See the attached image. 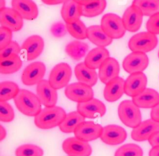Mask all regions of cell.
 Masks as SVG:
<instances>
[{"label": "cell", "instance_id": "obj_1", "mask_svg": "<svg viewBox=\"0 0 159 156\" xmlns=\"http://www.w3.org/2000/svg\"><path fill=\"white\" fill-rule=\"evenodd\" d=\"M66 116L65 111L60 106L45 107L34 117V123L39 129H49L59 126Z\"/></svg>", "mask_w": 159, "mask_h": 156}, {"label": "cell", "instance_id": "obj_2", "mask_svg": "<svg viewBox=\"0 0 159 156\" xmlns=\"http://www.w3.org/2000/svg\"><path fill=\"white\" fill-rule=\"evenodd\" d=\"M14 101L17 109L27 116L35 117L42 110L41 103L37 96L27 89H20Z\"/></svg>", "mask_w": 159, "mask_h": 156}, {"label": "cell", "instance_id": "obj_3", "mask_svg": "<svg viewBox=\"0 0 159 156\" xmlns=\"http://www.w3.org/2000/svg\"><path fill=\"white\" fill-rule=\"evenodd\" d=\"M118 116L122 123L130 128L136 127L142 122L140 108L132 100H124L120 103Z\"/></svg>", "mask_w": 159, "mask_h": 156}, {"label": "cell", "instance_id": "obj_4", "mask_svg": "<svg viewBox=\"0 0 159 156\" xmlns=\"http://www.w3.org/2000/svg\"><path fill=\"white\" fill-rule=\"evenodd\" d=\"M158 44L156 35L148 31L137 33L129 40L128 46L132 52L147 53L153 50Z\"/></svg>", "mask_w": 159, "mask_h": 156}, {"label": "cell", "instance_id": "obj_5", "mask_svg": "<svg viewBox=\"0 0 159 156\" xmlns=\"http://www.w3.org/2000/svg\"><path fill=\"white\" fill-rule=\"evenodd\" d=\"M100 25L105 33L112 39H120L125 34L126 29L122 19L114 13L104 14L101 19Z\"/></svg>", "mask_w": 159, "mask_h": 156}, {"label": "cell", "instance_id": "obj_6", "mask_svg": "<svg viewBox=\"0 0 159 156\" xmlns=\"http://www.w3.org/2000/svg\"><path fill=\"white\" fill-rule=\"evenodd\" d=\"M72 71L71 67L66 63L61 62L57 64L51 70L48 81L56 89L66 86L70 81Z\"/></svg>", "mask_w": 159, "mask_h": 156}, {"label": "cell", "instance_id": "obj_7", "mask_svg": "<svg viewBox=\"0 0 159 156\" xmlns=\"http://www.w3.org/2000/svg\"><path fill=\"white\" fill-rule=\"evenodd\" d=\"M65 94L67 98L78 103L89 101L94 97L91 86L79 81L67 85L65 89Z\"/></svg>", "mask_w": 159, "mask_h": 156}, {"label": "cell", "instance_id": "obj_8", "mask_svg": "<svg viewBox=\"0 0 159 156\" xmlns=\"http://www.w3.org/2000/svg\"><path fill=\"white\" fill-rule=\"evenodd\" d=\"M149 60L145 53L132 52L123 60L124 70L130 73L143 72L148 67Z\"/></svg>", "mask_w": 159, "mask_h": 156}, {"label": "cell", "instance_id": "obj_9", "mask_svg": "<svg viewBox=\"0 0 159 156\" xmlns=\"http://www.w3.org/2000/svg\"><path fill=\"white\" fill-rule=\"evenodd\" d=\"M62 148L68 156H90L92 153L89 144L75 136L66 139L63 142Z\"/></svg>", "mask_w": 159, "mask_h": 156}, {"label": "cell", "instance_id": "obj_10", "mask_svg": "<svg viewBox=\"0 0 159 156\" xmlns=\"http://www.w3.org/2000/svg\"><path fill=\"white\" fill-rule=\"evenodd\" d=\"M46 67L43 62H35L28 65L21 75V80L24 85L32 86L37 85L45 75Z\"/></svg>", "mask_w": 159, "mask_h": 156}, {"label": "cell", "instance_id": "obj_11", "mask_svg": "<svg viewBox=\"0 0 159 156\" xmlns=\"http://www.w3.org/2000/svg\"><path fill=\"white\" fill-rule=\"evenodd\" d=\"M77 111L85 118L94 119L102 117L106 112V108L101 101L93 98L89 101L78 103Z\"/></svg>", "mask_w": 159, "mask_h": 156}, {"label": "cell", "instance_id": "obj_12", "mask_svg": "<svg viewBox=\"0 0 159 156\" xmlns=\"http://www.w3.org/2000/svg\"><path fill=\"white\" fill-rule=\"evenodd\" d=\"M44 45V40L41 36L32 35L29 37L21 46L24 58L27 60H32L37 58L42 53Z\"/></svg>", "mask_w": 159, "mask_h": 156}, {"label": "cell", "instance_id": "obj_13", "mask_svg": "<svg viewBox=\"0 0 159 156\" xmlns=\"http://www.w3.org/2000/svg\"><path fill=\"white\" fill-rule=\"evenodd\" d=\"M103 127L93 121H84L80 124L74 131L78 139L89 142L96 140L101 137Z\"/></svg>", "mask_w": 159, "mask_h": 156}, {"label": "cell", "instance_id": "obj_14", "mask_svg": "<svg viewBox=\"0 0 159 156\" xmlns=\"http://www.w3.org/2000/svg\"><path fill=\"white\" fill-rule=\"evenodd\" d=\"M147 78L143 72L132 73L125 81V93L133 98L147 88Z\"/></svg>", "mask_w": 159, "mask_h": 156}, {"label": "cell", "instance_id": "obj_15", "mask_svg": "<svg viewBox=\"0 0 159 156\" xmlns=\"http://www.w3.org/2000/svg\"><path fill=\"white\" fill-rule=\"evenodd\" d=\"M23 18L13 8L5 7L0 9L1 25L10 29L12 32H17L23 27Z\"/></svg>", "mask_w": 159, "mask_h": 156}, {"label": "cell", "instance_id": "obj_16", "mask_svg": "<svg viewBox=\"0 0 159 156\" xmlns=\"http://www.w3.org/2000/svg\"><path fill=\"white\" fill-rule=\"evenodd\" d=\"M127 135V132L122 127L116 124H109L103 127L100 138L104 143L115 145L124 142Z\"/></svg>", "mask_w": 159, "mask_h": 156}, {"label": "cell", "instance_id": "obj_17", "mask_svg": "<svg viewBox=\"0 0 159 156\" xmlns=\"http://www.w3.org/2000/svg\"><path fill=\"white\" fill-rule=\"evenodd\" d=\"M37 96L42 104L45 107L55 106L58 94L57 89L49 83L48 80H42L37 85Z\"/></svg>", "mask_w": 159, "mask_h": 156}, {"label": "cell", "instance_id": "obj_18", "mask_svg": "<svg viewBox=\"0 0 159 156\" xmlns=\"http://www.w3.org/2000/svg\"><path fill=\"white\" fill-rule=\"evenodd\" d=\"M143 14L139 7L132 4L128 7L122 16V21L126 30L135 32L141 27Z\"/></svg>", "mask_w": 159, "mask_h": 156}, {"label": "cell", "instance_id": "obj_19", "mask_svg": "<svg viewBox=\"0 0 159 156\" xmlns=\"http://www.w3.org/2000/svg\"><path fill=\"white\" fill-rule=\"evenodd\" d=\"M158 131L159 122L150 119L141 122L138 126L134 128L131 132V137L137 142L145 141Z\"/></svg>", "mask_w": 159, "mask_h": 156}, {"label": "cell", "instance_id": "obj_20", "mask_svg": "<svg viewBox=\"0 0 159 156\" xmlns=\"http://www.w3.org/2000/svg\"><path fill=\"white\" fill-rule=\"evenodd\" d=\"M120 66L117 60L112 57L107 58L99 68L98 76L101 81L107 84L119 76Z\"/></svg>", "mask_w": 159, "mask_h": 156}, {"label": "cell", "instance_id": "obj_21", "mask_svg": "<svg viewBox=\"0 0 159 156\" xmlns=\"http://www.w3.org/2000/svg\"><path fill=\"white\" fill-rule=\"evenodd\" d=\"M11 5L24 19L34 20L39 15L38 7L32 0H12Z\"/></svg>", "mask_w": 159, "mask_h": 156}, {"label": "cell", "instance_id": "obj_22", "mask_svg": "<svg viewBox=\"0 0 159 156\" xmlns=\"http://www.w3.org/2000/svg\"><path fill=\"white\" fill-rule=\"evenodd\" d=\"M125 81L120 76L111 80L106 85L103 94L105 99L108 102H114L118 100L124 93Z\"/></svg>", "mask_w": 159, "mask_h": 156}, {"label": "cell", "instance_id": "obj_23", "mask_svg": "<svg viewBox=\"0 0 159 156\" xmlns=\"http://www.w3.org/2000/svg\"><path fill=\"white\" fill-rule=\"evenodd\" d=\"M61 17L66 24H72L82 16V6L74 0H66L61 9Z\"/></svg>", "mask_w": 159, "mask_h": 156}, {"label": "cell", "instance_id": "obj_24", "mask_svg": "<svg viewBox=\"0 0 159 156\" xmlns=\"http://www.w3.org/2000/svg\"><path fill=\"white\" fill-rule=\"evenodd\" d=\"M133 102L140 108H153L159 103V93L152 88H145L132 98Z\"/></svg>", "mask_w": 159, "mask_h": 156}, {"label": "cell", "instance_id": "obj_25", "mask_svg": "<svg viewBox=\"0 0 159 156\" xmlns=\"http://www.w3.org/2000/svg\"><path fill=\"white\" fill-rule=\"evenodd\" d=\"M109 57L107 49L102 47H97L88 53L84 62L89 68L96 70L99 68L102 63Z\"/></svg>", "mask_w": 159, "mask_h": 156}, {"label": "cell", "instance_id": "obj_26", "mask_svg": "<svg viewBox=\"0 0 159 156\" xmlns=\"http://www.w3.org/2000/svg\"><path fill=\"white\" fill-rule=\"evenodd\" d=\"M75 76L79 82L90 86H94L98 81V74L96 70L89 68L84 62L77 64L74 70Z\"/></svg>", "mask_w": 159, "mask_h": 156}, {"label": "cell", "instance_id": "obj_27", "mask_svg": "<svg viewBox=\"0 0 159 156\" xmlns=\"http://www.w3.org/2000/svg\"><path fill=\"white\" fill-rule=\"evenodd\" d=\"M87 39L96 46L102 47L111 45L113 40L105 33L100 25H93L88 27Z\"/></svg>", "mask_w": 159, "mask_h": 156}, {"label": "cell", "instance_id": "obj_28", "mask_svg": "<svg viewBox=\"0 0 159 156\" xmlns=\"http://www.w3.org/2000/svg\"><path fill=\"white\" fill-rule=\"evenodd\" d=\"M85 121V117L78 111H72L66 114L63 122L59 125L60 130L64 133L74 132L76 127Z\"/></svg>", "mask_w": 159, "mask_h": 156}, {"label": "cell", "instance_id": "obj_29", "mask_svg": "<svg viewBox=\"0 0 159 156\" xmlns=\"http://www.w3.org/2000/svg\"><path fill=\"white\" fill-rule=\"evenodd\" d=\"M89 45L83 42L74 40L69 42L65 48L66 53L73 60H80L87 53Z\"/></svg>", "mask_w": 159, "mask_h": 156}, {"label": "cell", "instance_id": "obj_30", "mask_svg": "<svg viewBox=\"0 0 159 156\" xmlns=\"http://www.w3.org/2000/svg\"><path fill=\"white\" fill-rule=\"evenodd\" d=\"M22 65V61L19 55H12L8 57L0 59V73L12 74L17 71Z\"/></svg>", "mask_w": 159, "mask_h": 156}, {"label": "cell", "instance_id": "obj_31", "mask_svg": "<svg viewBox=\"0 0 159 156\" xmlns=\"http://www.w3.org/2000/svg\"><path fill=\"white\" fill-rule=\"evenodd\" d=\"M106 0H96L88 4L82 6V16L93 17L100 15L106 7Z\"/></svg>", "mask_w": 159, "mask_h": 156}, {"label": "cell", "instance_id": "obj_32", "mask_svg": "<svg viewBox=\"0 0 159 156\" xmlns=\"http://www.w3.org/2000/svg\"><path fill=\"white\" fill-rule=\"evenodd\" d=\"M132 4L139 7L143 16L150 17L159 12V0H134Z\"/></svg>", "mask_w": 159, "mask_h": 156}, {"label": "cell", "instance_id": "obj_33", "mask_svg": "<svg viewBox=\"0 0 159 156\" xmlns=\"http://www.w3.org/2000/svg\"><path fill=\"white\" fill-rule=\"evenodd\" d=\"M20 89L18 85L10 81H6L0 83V101H7L14 98Z\"/></svg>", "mask_w": 159, "mask_h": 156}, {"label": "cell", "instance_id": "obj_34", "mask_svg": "<svg viewBox=\"0 0 159 156\" xmlns=\"http://www.w3.org/2000/svg\"><path fill=\"white\" fill-rule=\"evenodd\" d=\"M69 34L78 40L87 39V29L85 24L80 19L72 24H66Z\"/></svg>", "mask_w": 159, "mask_h": 156}, {"label": "cell", "instance_id": "obj_35", "mask_svg": "<svg viewBox=\"0 0 159 156\" xmlns=\"http://www.w3.org/2000/svg\"><path fill=\"white\" fill-rule=\"evenodd\" d=\"M16 156H43V149L34 144H26L18 147L15 152Z\"/></svg>", "mask_w": 159, "mask_h": 156}, {"label": "cell", "instance_id": "obj_36", "mask_svg": "<svg viewBox=\"0 0 159 156\" xmlns=\"http://www.w3.org/2000/svg\"><path fill=\"white\" fill-rule=\"evenodd\" d=\"M114 156H143V150L137 144H126L117 149Z\"/></svg>", "mask_w": 159, "mask_h": 156}, {"label": "cell", "instance_id": "obj_37", "mask_svg": "<svg viewBox=\"0 0 159 156\" xmlns=\"http://www.w3.org/2000/svg\"><path fill=\"white\" fill-rule=\"evenodd\" d=\"M14 117L12 107L7 101H0V121L9 122L14 119Z\"/></svg>", "mask_w": 159, "mask_h": 156}, {"label": "cell", "instance_id": "obj_38", "mask_svg": "<svg viewBox=\"0 0 159 156\" xmlns=\"http://www.w3.org/2000/svg\"><path fill=\"white\" fill-rule=\"evenodd\" d=\"M22 49L19 44L16 41H12L9 45L0 50V59L8 57L12 55H19Z\"/></svg>", "mask_w": 159, "mask_h": 156}, {"label": "cell", "instance_id": "obj_39", "mask_svg": "<svg viewBox=\"0 0 159 156\" xmlns=\"http://www.w3.org/2000/svg\"><path fill=\"white\" fill-rule=\"evenodd\" d=\"M148 32L155 35L159 34V12L149 17L146 24Z\"/></svg>", "mask_w": 159, "mask_h": 156}, {"label": "cell", "instance_id": "obj_40", "mask_svg": "<svg viewBox=\"0 0 159 156\" xmlns=\"http://www.w3.org/2000/svg\"><path fill=\"white\" fill-rule=\"evenodd\" d=\"M12 31L1 26L0 27V50L9 45L12 40Z\"/></svg>", "mask_w": 159, "mask_h": 156}, {"label": "cell", "instance_id": "obj_41", "mask_svg": "<svg viewBox=\"0 0 159 156\" xmlns=\"http://www.w3.org/2000/svg\"><path fill=\"white\" fill-rule=\"evenodd\" d=\"M66 25L61 22H57L52 24L50 27V32L53 36L57 38H60L65 36L67 33Z\"/></svg>", "mask_w": 159, "mask_h": 156}, {"label": "cell", "instance_id": "obj_42", "mask_svg": "<svg viewBox=\"0 0 159 156\" xmlns=\"http://www.w3.org/2000/svg\"><path fill=\"white\" fill-rule=\"evenodd\" d=\"M148 140L152 147L159 146V131L153 134Z\"/></svg>", "mask_w": 159, "mask_h": 156}, {"label": "cell", "instance_id": "obj_43", "mask_svg": "<svg viewBox=\"0 0 159 156\" xmlns=\"http://www.w3.org/2000/svg\"><path fill=\"white\" fill-rule=\"evenodd\" d=\"M150 117L153 120L159 122V103L152 109L150 112Z\"/></svg>", "mask_w": 159, "mask_h": 156}, {"label": "cell", "instance_id": "obj_44", "mask_svg": "<svg viewBox=\"0 0 159 156\" xmlns=\"http://www.w3.org/2000/svg\"><path fill=\"white\" fill-rule=\"evenodd\" d=\"M47 5H57L63 3L66 0H41Z\"/></svg>", "mask_w": 159, "mask_h": 156}, {"label": "cell", "instance_id": "obj_45", "mask_svg": "<svg viewBox=\"0 0 159 156\" xmlns=\"http://www.w3.org/2000/svg\"><path fill=\"white\" fill-rule=\"evenodd\" d=\"M149 156H159V146L152 147L149 152Z\"/></svg>", "mask_w": 159, "mask_h": 156}, {"label": "cell", "instance_id": "obj_46", "mask_svg": "<svg viewBox=\"0 0 159 156\" xmlns=\"http://www.w3.org/2000/svg\"><path fill=\"white\" fill-rule=\"evenodd\" d=\"M6 130L2 125H0V141H2L3 139H5V137H6Z\"/></svg>", "mask_w": 159, "mask_h": 156}, {"label": "cell", "instance_id": "obj_47", "mask_svg": "<svg viewBox=\"0 0 159 156\" xmlns=\"http://www.w3.org/2000/svg\"><path fill=\"white\" fill-rule=\"evenodd\" d=\"M76 2H77L78 4H81V6H83V5H86V4H88L94 1H96V0H74Z\"/></svg>", "mask_w": 159, "mask_h": 156}, {"label": "cell", "instance_id": "obj_48", "mask_svg": "<svg viewBox=\"0 0 159 156\" xmlns=\"http://www.w3.org/2000/svg\"><path fill=\"white\" fill-rule=\"evenodd\" d=\"M6 7V1L5 0H0V9Z\"/></svg>", "mask_w": 159, "mask_h": 156}, {"label": "cell", "instance_id": "obj_49", "mask_svg": "<svg viewBox=\"0 0 159 156\" xmlns=\"http://www.w3.org/2000/svg\"><path fill=\"white\" fill-rule=\"evenodd\" d=\"M158 58H159V51H158Z\"/></svg>", "mask_w": 159, "mask_h": 156}]
</instances>
